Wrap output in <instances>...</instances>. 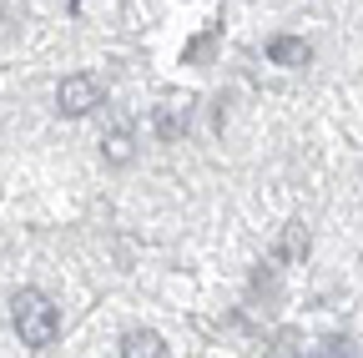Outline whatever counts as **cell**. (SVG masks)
<instances>
[{
	"label": "cell",
	"instance_id": "6da1fadb",
	"mask_svg": "<svg viewBox=\"0 0 363 358\" xmlns=\"http://www.w3.org/2000/svg\"><path fill=\"white\" fill-rule=\"evenodd\" d=\"M11 323H16V333H21L26 348H51L61 338V308L45 298L40 288H21L11 298Z\"/></svg>",
	"mask_w": 363,
	"mask_h": 358
},
{
	"label": "cell",
	"instance_id": "277c9868",
	"mask_svg": "<svg viewBox=\"0 0 363 358\" xmlns=\"http://www.w3.org/2000/svg\"><path fill=\"white\" fill-rule=\"evenodd\" d=\"M267 56L278 61V66H308V61H313V46H308V40H298V35H278V40L267 46Z\"/></svg>",
	"mask_w": 363,
	"mask_h": 358
},
{
	"label": "cell",
	"instance_id": "52a82bcc",
	"mask_svg": "<svg viewBox=\"0 0 363 358\" xmlns=\"http://www.w3.org/2000/svg\"><path fill=\"white\" fill-rule=\"evenodd\" d=\"M212 40H217V30H207V35H197L192 46H187V61H197L202 51H212Z\"/></svg>",
	"mask_w": 363,
	"mask_h": 358
},
{
	"label": "cell",
	"instance_id": "8992f818",
	"mask_svg": "<svg viewBox=\"0 0 363 358\" xmlns=\"http://www.w3.org/2000/svg\"><path fill=\"white\" fill-rule=\"evenodd\" d=\"M101 157H106L111 167H126V162L136 157V137H131V131H126V126H116V131H111V137L101 142Z\"/></svg>",
	"mask_w": 363,
	"mask_h": 358
},
{
	"label": "cell",
	"instance_id": "3957f363",
	"mask_svg": "<svg viewBox=\"0 0 363 358\" xmlns=\"http://www.w3.org/2000/svg\"><path fill=\"white\" fill-rule=\"evenodd\" d=\"M116 353H121V358H162V353H172V348H167V338L152 333V328H131Z\"/></svg>",
	"mask_w": 363,
	"mask_h": 358
},
{
	"label": "cell",
	"instance_id": "5b68a950",
	"mask_svg": "<svg viewBox=\"0 0 363 358\" xmlns=\"http://www.w3.org/2000/svg\"><path fill=\"white\" fill-rule=\"evenodd\" d=\"M187 121H192L187 106H157V116H152V126H157V137H162V142H177L182 131H187Z\"/></svg>",
	"mask_w": 363,
	"mask_h": 358
},
{
	"label": "cell",
	"instance_id": "7a4b0ae2",
	"mask_svg": "<svg viewBox=\"0 0 363 358\" xmlns=\"http://www.w3.org/2000/svg\"><path fill=\"white\" fill-rule=\"evenodd\" d=\"M56 106H61V116H86L91 106H101V81L96 76H66L61 86H56Z\"/></svg>",
	"mask_w": 363,
	"mask_h": 358
}]
</instances>
